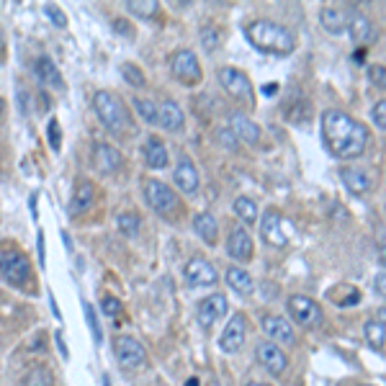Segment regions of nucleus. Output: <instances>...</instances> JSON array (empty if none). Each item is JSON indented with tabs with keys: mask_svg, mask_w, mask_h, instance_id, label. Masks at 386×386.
Instances as JSON below:
<instances>
[{
	"mask_svg": "<svg viewBox=\"0 0 386 386\" xmlns=\"http://www.w3.org/2000/svg\"><path fill=\"white\" fill-rule=\"evenodd\" d=\"M157 124H160L165 132H180L183 124H186L183 108H180L173 98H165L163 104L157 106Z\"/></svg>",
	"mask_w": 386,
	"mask_h": 386,
	"instance_id": "412c9836",
	"label": "nucleus"
},
{
	"mask_svg": "<svg viewBox=\"0 0 386 386\" xmlns=\"http://www.w3.org/2000/svg\"><path fill=\"white\" fill-rule=\"evenodd\" d=\"M113 353H116V361L124 371H139L147 366V350L139 340H134L129 335H119L113 340Z\"/></svg>",
	"mask_w": 386,
	"mask_h": 386,
	"instance_id": "423d86ee",
	"label": "nucleus"
},
{
	"mask_svg": "<svg viewBox=\"0 0 386 386\" xmlns=\"http://www.w3.org/2000/svg\"><path fill=\"white\" fill-rule=\"evenodd\" d=\"M193 230H196V235H199L206 245H216V237H219V224H216L214 214H208V211L196 214V219H193Z\"/></svg>",
	"mask_w": 386,
	"mask_h": 386,
	"instance_id": "393cba45",
	"label": "nucleus"
},
{
	"mask_svg": "<svg viewBox=\"0 0 386 386\" xmlns=\"http://www.w3.org/2000/svg\"><path fill=\"white\" fill-rule=\"evenodd\" d=\"M376 322H379L381 330H384V335H386V306H384V309H379V312H376Z\"/></svg>",
	"mask_w": 386,
	"mask_h": 386,
	"instance_id": "09e8293b",
	"label": "nucleus"
},
{
	"mask_svg": "<svg viewBox=\"0 0 386 386\" xmlns=\"http://www.w3.org/2000/svg\"><path fill=\"white\" fill-rule=\"evenodd\" d=\"M113 29L119 31V34H127V37H134V31L129 29V21H124V18H116V21H113Z\"/></svg>",
	"mask_w": 386,
	"mask_h": 386,
	"instance_id": "c03bdc74",
	"label": "nucleus"
},
{
	"mask_svg": "<svg viewBox=\"0 0 386 386\" xmlns=\"http://www.w3.org/2000/svg\"><path fill=\"white\" fill-rule=\"evenodd\" d=\"M320 18L325 31H330V34L348 31V11H342V8H322Z\"/></svg>",
	"mask_w": 386,
	"mask_h": 386,
	"instance_id": "bb28decb",
	"label": "nucleus"
},
{
	"mask_svg": "<svg viewBox=\"0 0 386 386\" xmlns=\"http://www.w3.org/2000/svg\"><path fill=\"white\" fill-rule=\"evenodd\" d=\"M173 180L180 188V193H186V196H193V193L199 191V170H196L191 157L180 155L178 165L173 168Z\"/></svg>",
	"mask_w": 386,
	"mask_h": 386,
	"instance_id": "f3484780",
	"label": "nucleus"
},
{
	"mask_svg": "<svg viewBox=\"0 0 386 386\" xmlns=\"http://www.w3.org/2000/svg\"><path fill=\"white\" fill-rule=\"evenodd\" d=\"M104 386H111V379H108V376H104Z\"/></svg>",
	"mask_w": 386,
	"mask_h": 386,
	"instance_id": "6e6d98bb",
	"label": "nucleus"
},
{
	"mask_svg": "<svg viewBox=\"0 0 386 386\" xmlns=\"http://www.w3.org/2000/svg\"><path fill=\"white\" fill-rule=\"evenodd\" d=\"M245 37L250 39V44H253L255 49L268 54H289L294 52V46H297L294 31H289L286 26H281V23L268 21V18H258V21L247 23Z\"/></svg>",
	"mask_w": 386,
	"mask_h": 386,
	"instance_id": "f03ea898",
	"label": "nucleus"
},
{
	"mask_svg": "<svg viewBox=\"0 0 386 386\" xmlns=\"http://www.w3.org/2000/svg\"><path fill=\"white\" fill-rule=\"evenodd\" d=\"M183 278L191 289H204V286H214L219 281L214 263H208L206 258H191L183 268Z\"/></svg>",
	"mask_w": 386,
	"mask_h": 386,
	"instance_id": "9b49d317",
	"label": "nucleus"
},
{
	"mask_svg": "<svg viewBox=\"0 0 386 386\" xmlns=\"http://www.w3.org/2000/svg\"><path fill=\"white\" fill-rule=\"evenodd\" d=\"M245 386H268V384H260V381H250V384H245Z\"/></svg>",
	"mask_w": 386,
	"mask_h": 386,
	"instance_id": "864d4df0",
	"label": "nucleus"
},
{
	"mask_svg": "<svg viewBox=\"0 0 386 386\" xmlns=\"http://www.w3.org/2000/svg\"><path fill=\"white\" fill-rule=\"evenodd\" d=\"M44 13L49 15V18H52V21H54V26H60V29H62V26H65V23H67L65 13H62V11H60V8H57V6H46V8H44Z\"/></svg>",
	"mask_w": 386,
	"mask_h": 386,
	"instance_id": "79ce46f5",
	"label": "nucleus"
},
{
	"mask_svg": "<svg viewBox=\"0 0 386 386\" xmlns=\"http://www.w3.org/2000/svg\"><path fill=\"white\" fill-rule=\"evenodd\" d=\"M260 232H263V239L273 247H286L294 239V222L286 219L281 211L275 208H268L263 222H260Z\"/></svg>",
	"mask_w": 386,
	"mask_h": 386,
	"instance_id": "39448f33",
	"label": "nucleus"
},
{
	"mask_svg": "<svg viewBox=\"0 0 386 386\" xmlns=\"http://www.w3.org/2000/svg\"><path fill=\"white\" fill-rule=\"evenodd\" d=\"M82 309H85V320H88V327H90V332H93V340L101 342V327H98V317H96V309L85 301L82 304Z\"/></svg>",
	"mask_w": 386,
	"mask_h": 386,
	"instance_id": "e433bc0d",
	"label": "nucleus"
},
{
	"mask_svg": "<svg viewBox=\"0 0 386 386\" xmlns=\"http://www.w3.org/2000/svg\"><path fill=\"white\" fill-rule=\"evenodd\" d=\"M201 39H204V46H208V49H216V46H219V34H216L211 26H204V29H201Z\"/></svg>",
	"mask_w": 386,
	"mask_h": 386,
	"instance_id": "a19ab883",
	"label": "nucleus"
},
{
	"mask_svg": "<svg viewBox=\"0 0 386 386\" xmlns=\"http://www.w3.org/2000/svg\"><path fill=\"white\" fill-rule=\"evenodd\" d=\"M379 260H381V266L386 268V245H381V250H379Z\"/></svg>",
	"mask_w": 386,
	"mask_h": 386,
	"instance_id": "8fccbe9b",
	"label": "nucleus"
},
{
	"mask_svg": "<svg viewBox=\"0 0 386 386\" xmlns=\"http://www.w3.org/2000/svg\"><path fill=\"white\" fill-rule=\"evenodd\" d=\"M6 52V37H3V31H0V57Z\"/></svg>",
	"mask_w": 386,
	"mask_h": 386,
	"instance_id": "3c124183",
	"label": "nucleus"
},
{
	"mask_svg": "<svg viewBox=\"0 0 386 386\" xmlns=\"http://www.w3.org/2000/svg\"><path fill=\"white\" fill-rule=\"evenodd\" d=\"M216 77H219V85L224 88L227 96L237 98V101H242V104H247V106L255 104L253 82H250V77H247L242 70H235V67H222V70L216 73Z\"/></svg>",
	"mask_w": 386,
	"mask_h": 386,
	"instance_id": "0eeeda50",
	"label": "nucleus"
},
{
	"mask_svg": "<svg viewBox=\"0 0 386 386\" xmlns=\"http://www.w3.org/2000/svg\"><path fill=\"white\" fill-rule=\"evenodd\" d=\"M368 77H371V82L376 85V88L386 90V67L384 65H371V70H368Z\"/></svg>",
	"mask_w": 386,
	"mask_h": 386,
	"instance_id": "58836bf2",
	"label": "nucleus"
},
{
	"mask_svg": "<svg viewBox=\"0 0 386 386\" xmlns=\"http://www.w3.org/2000/svg\"><path fill=\"white\" fill-rule=\"evenodd\" d=\"M253 237H250V232L242 230V227H235L230 232V239H227V253L230 258L239 260V263H247V260H253Z\"/></svg>",
	"mask_w": 386,
	"mask_h": 386,
	"instance_id": "a211bd4d",
	"label": "nucleus"
},
{
	"mask_svg": "<svg viewBox=\"0 0 386 386\" xmlns=\"http://www.w3.org/2000/svg\"><path fill=\"white\" fill-rule=\"evenodd\" d=\"M371 116H373V124H376L381 132H386V101H379V104L373 106Z\"/></svg>",
	"mask_w": 386,
	"mask_h": 386,
	"instance_id": "ea45409f",
	"label": "nucleus"
},
{
	"mask_svg": "<svg viewBox=\"0 0 386 386\" xmlns=\"http://www.w3.org/2000/svg\"><path fill=\"white\" fill-rule=\"evenodd\" d=\"M227 309H230V301H227V297H222V294H211V297L201 299L199 306H196L199 325L208 330L216 320H222L224 314H227Z\"/></svg>",
	"mask_w": 386,
	"mask_h": 386,
	"instance_id": "dca6fc26",
	"label": "nucleus"
},
{
	"mask_svg": "<svg viewBox=\"0 0 386 386\" xmlns=\"http://www.w3.org/2000/svg\"><path fill=\"white\" fill-rule=\"evenodd\" d=\"M366 332V340H368V345H371L373 350H384V342H386V335L384 330H381V325L376 320H368L363 327Z\"/></svg>",
	"mask_w": 386,
	"mask_h": 386,
	"instance_id": "2f4dec72",
	"label": "nucleus"
},
{
	"mask_svg": "<svg viewBox=\"0 0 386 386\" xmlns=\"http://www.w3.org/2000/svg\"><path fill=\"white\" fill-rule=\"evenodd\" d=\"M0 275H3V281L11 283V286H26L31 278L29 258L23 253H15V250L0 253Z\"/></svg>",
	"mask_w": 386,
	"mask_h": 386,
	"instance_id": "6e6552de",
	"label": "nucleus"
},
{
	"mask_svg": "<svg viewBox=\"0 0 386 386\" xmlns=\"http://www.w3.org/2000/svg\"><path fill=\"white\" fill-rule=\"evenodd\" d=\"M376 291H379L381 297L386 299V273H379V275H376Z\"/></svg>",
	"mask_w": 386,
	"mask_h": 386,
	"instance_id": "49530a36",
	"label": "nucleus"
},
{
	"mask_svg": "<svg viewBox=\"0 0 386 386\" xmlns=\"http://www.w3.org/2000/svg\"><path fill=\"white\" fill-rule=\"evenodd\" d=\"M216 142L227 149H237V139H235V134H232L230 127H219L216 129Z\"/></svg>",
	"mask_w": 386,
	"mask_h": 386,
	"instance_id": "4c0bfd02",
	"label": "nucleus"
},
{
	"mask_svg": "<svg viewBox=\"0 0 386 386\" xmlns=\"http://www.w3.org/2000/svg\"><path fill=\"white\" fill-rule=\"evenodd\" d=\"M289 312H291V317H294L301 327H306V330L322 325V306L309 297H301V294L289 297Z\"/></svg>",
	"mask_w": 386,
	"mask_h": 386,
	"instance_id": "1a4fd4ad",
	"label": "nucleus"
},
{
	"mask_svg": "<svg viewBox=\"0 0 386 386\" xmlns=\"http://www.w3.org/2000/svg\"><path fill=\"white\" fill-rule=\"evenodd\" d=\"M348 31L356 44H368L376 37L373 21L366 13H361V11H348Z\"/></svg>",
	"mask_w": 386,
	"mask_h": 386,
	"instance_id": "6ab92c4d",
	"label": "nucleus"
},
{
	"mask_svg": "<svg viewBox=\"0 0 386 386\" xmlns=\"http://www.w3.org/2000/svg\"><path fill=\"white\" fill-rule=\"evenodd\" d=\"M186 386H199V381H196V379H188V384Z\"/></svg>",
	"mask_w": 386,
	"mask_h": 386,
	"instance_id": "5fc2aeb1",
	"label": "nucleus"
},
{
	"mask_svg": "<svg viewBox=\"0 0 386 386\" xmlns=\"http://www.w3.org/2000/svg\"><path fill=\"white\" fill-rule=\"evenodd\" d=\"M54 340H57V348H60L62 358H65V361H67V358H70V353H67V345H65V340H62V335L57 332V335H54Z\"/></svg>",
	"mask_w": 386,
	"mask_h": 386,
	"instance_id": "de8ad7c7",
	"label": "nucleus"
},
{
	"mask_svg": "<svg viewBox=\"0 0 386 386\" xmlns=\"http://www.w3.org/2000/svg\"><path fill=\"white\" fill-rule=\"evenodd\" d=\"M3 108H6V104H3V98H0V116H3Z\"/></svg>",
	"mask_w": 386,
	"mask_h": 386,
	"instance_id": "4d7b16f0",
	"label": "nucleus"
},
{
	"mask_svg": "<svg viewBox=\"0 0 386 386\" xmlns=\"http://www.w3.org/2000/svg\"><path fill=\"white\" fill-rule=\"evenodd\" d=\"M322 137H325L327 152L337 160H353L366 152L368 144V129L345 111L330 108L322 113Z\"/></svg>",
	"mask_w": 386,
	"mask_h": 386,
	"instance_id": "f257e3e1",
	"label": "nucleus"
},
{
	"mask_svg": "<svg viewBox=\"0 0 386 386\" xmlns=\"http://www.w3.org/2000/svg\"><path fill=\"white\" fill-rule=\"evenodd\" d=\"M34 73H37L39 82L44 85V88L49 90H65V80H62V73L57 70V65H54L49 57H37V62H34Z\"/></svg>",
	"mask_w": 386,
	"mask_h": 386,
	"instance_id": "4be33fe9",
	"label": "nucleus"
},
{
	"mask_svg": "<svg viewBox=\"0 0 386 386\" xmlns=\"http://www.w3.org/2000/svg\"><path fill=\"white\" fill-rule=\"evenodd\" d=\"M170 73L186 85H196L201 80V65L193 49H178L170 54Z\"/></svg>",
	"mask_w": 386,
	"mask_h": 386,
	"instance_id": "9d476101",
	"label": "nucleus"
},
{
	"mask_svg": "<svg viewBox=\"0 0 386 386\" xmlns=\"http://www.w3.org/2000/svg\"><path fill=\"white\" fill-rule=\"evenodd\" d=\"M23 386H54V373L46 366H31L23 376Z\"/></svg>",
	"mask_w": 386,
	"mask_h": 386,
	"instance_id": "c756f323",
	"label": "nucleus"
},
{
	"mask_svg": "<svg viewBox=\"0 0 386 386\" xmlns=\"http://www.w3.org/2000/svg\"><path fill=\"white\" fill-rule=\"evenodd\" d=\"M235 214L239 216V222L242 224H255V219H258V204H255V199H250V196H239V199H235Z\"/></svg>",
	"mask_w": 386,
	"mask_h": 386,
	"instance_id": "c85d7f7f",
	"label": "nucleus"
},
{
	"mask_svg": "<svg viewBox=\"0 0 386 386\" xmlns=\"http://www.w3.org/2000/svg\"><path fill=\"white\" fill-rule=\"evenodd\" d=\"M129 13L139 15V18H149V15L157 13V3L155 0H127Z\"/></svg>",
	"mask_w": 386,
	"mask_h": 386,
	"instance_id": "72a5a7b5",
	"label": "nucleus"
},
{
	"mask_svg": "<svg viewBox=\"0 0 386 386\" xmlns=\"http://www.w3.org/2000/svg\"><path fill=\"white\" fill-rule=\"evenodd\" d=\"M101 312L106 314V317H119L121 312H124V304H121L119 299L116 297H104L101 299Z\"/></svg>",
	"mask_w": 386,
	"mask_h": 386,
	"instance_id": "c9c22d12",
	"label": "nucleus"
},
{
	"mask_svg": "<svg viewBox=\"0 0 386 386\" xmlns=\"http://www.w3.org/2000/svg\"><path fill=\"white\" fill-rule=\"evenodd\" d=\"M93 201H96V186L90 180H82V183H77L73 199H70V214L77 216L82 211H88L93 206Z\"/></svg>",
	"mask_w": 386,
	"mask_h": 386,
	"instance_id": "b1692460",
	"label": "nucleus"
},
{
	"mask_svg": "<svg viewBox=\"0 0 386 386\" xmlns=\"http://www.w3.org/2000/svg\"><path fill=\"white\" fill-rule=\"evenodd\" d=\"M37 247H39V260H42V268H44V232L37 235Z\"/></svg>",
	"mask_w": 386,
	"mask_h": 386,
	"instance_id": "a18cd8bd",
	"label": "nucleus"
},
{
	"mask_svg": "<svg viewBox=\"0 0 386 386\" xmlns=\"http://www.w3.org/2000/svg\"><path fill=\"white\" fill-rule=\"evenodd\" d=\"M93 108H96L101 124L111 134L134 132V119L129 113V106H124V101L111 90H98L96 98H93Z\"/></svg>",
	"mask_w": 386,
	"mask_h": 386,
	"instance_id": "7ed1b4c3",
	"label": "nucleus"
},
{
	"mask_svg": "<svg viewBox=\"0 0 386 386\" xmlns=\"http://www.w3.org/2000/svg\"><path fill=\"white\" fill-rule=\"evenodd\" d=\"M116 224H119L121 235H127V237H137L142 230V219H139V214H134V211H121Z\"/></svg>",
	"mask_w": 386,
	"mask_h": 386,
	"instance_id": "7c9ffc66",
	"label": "nucleus"
},
{
	"mask_svg": "<svg viewBox=\"0 0 386 386\" xmlns=\"http://www.w3.org/2000/svg\"><path fill=\"white\" fill-rule=\"evenodd\" d=\"M227 286H230L232 291H237V294H253V278H250V273H247L245 268L239 266H230L227 268Z\"/></svg>",
	"mask_w": 386,
	"mask_h": 386,
	"instance_id": "cd10ccee",
	"label": "nucleus"
},
{
	"mask_svg": "<svg viewBox=\"0 0 386 386\" xmlns=\"http://www.w3.org/2000/svg\"><path fill=\"white\" fill-rule=\"evenodd\" d=\"M245 337H247V317L242 312H237L232 314V320L224 327L219 345H222L224 353H239L242 345H245Z\"/></svg>",
	"mask_w": 386,
	"mask_h": 386,
	"instance_id": "4468645a",
	"label": "nucleus"
},
{
	"mask_svg": "<svg viewBox=\"0 0 386 386\" xmlns=\"http://www.w3.org/2000/svg\"><path fill=\"white\" fill-rule=\"evenodd\" d=\"M168 160H170V155H168L165 142L160 137H147L144 139V163L152 170H163V168H168Z\"/></svg>",
	"mask_w": 386,
	"mask_h": 386,
	"instance_id": "5701e85b",
	"label": "nucleus"
},
{
	"mask_svg": "<svg viewBox=\"0 0 386 386\" xmlns=\"http://www.w3.org/2000/svg\"><path fill=\"white\" fill-rule=\"evenodd\" d=\"M62 239H65V245H67V250H73V242H70V237H67L65 232H62Z\"/></svg>",
	"mask_w": 386,
	"mask_h": 386,
	"instance_id": "603ef678",
	"label": "nucleus"
},
{
	"mask_svg": "<svg viewBox=\"0 0 386 386\" xmlns=\"http://www.w3.org/2000/svg\"><path fill=\"white\" fill-rule=\"evenodd\" d=\"M255 358H258V363L263 366L268 373H273V376H283L286 368H289L286 353L270 340H260L258 345H255Z\"/></svg>",
	"mask_w": 386,
	"mask_h": 386,
	"instance_id": "f8f14e48",
	"label": "nucleus"
},
{
	"mask_svg": "<svg viewBox=\"0 0 386 386\" xmlns=\"http://www.w3.org/2000/svg\"><path fill=\"white\" fill-rule=\"evenodd\" d=\"M49 142H52L54 149H60V124L57 121H49Z\"/></svg>",
	"mask_w": 386,
	"mask_h": 386,
	"instance_id": "37998d69",
	"label": "nucleus"
},
{
	"mask_svg": "<svg viewBox=\"0 0 386 386\" xmlns=\"http://www.w3.org/2000/svg\"><path fill=\"white\" fill-rule=\"evenodd\" d=\"M142 191H144V199H147L149 208L160 216H175L180 208V201L175 196L170 186H165L163 180L147 178L142 180Z\"/></svg>",
	"mask_w": 386,
	"mask_h": 386,
	"instance_id": "20e7f679",
	"label": "nucleus"
},
{
	"mask_svg": "<svg viewBox=\"0 0 386 386\" xmlns=\"http://www.w3.org/2000/svg\"><path fill=\"white\" fill-rule=\"evenodd\" d=\"M263 332H266L268 340L275 342L278 348H281V345H286V348H294V345H297L294 327L289 325V320H283V317H273V314L263 317Z\"/></svg>",
	"mask_w": 386,
	"mask_h": 386,
	"instance_id": "2eb2a0df",
	"label": "nucleus"
},
{
	"mask_svg": "<svg viewBox=\"0 0 386 386\" xmlns=\"http://www.w3.org/2000/svg\"><path fill=\"white\" fill-rule=\"evenodd\" d=\"M134 108L139 113L142 119L147 121V124H157V106L147 98H134Z\"/></svg>",
	"mask_w": 386,
	"mask_h": 386,
	"instance_id": "f704fd0d",
	"label": "nucleus"
},
{
	"mask_svg": "<svg viewBox=\"0 0 386 386\" xmlns=\"http://www.w3.org/2000/svg\"><path fill=\"white\" fill-rule=\"evenodd\" d=\"M119 73H121V77H124V80L132 85V88H144V85H147V80H144V73H142L137 65H132V62H124V65L119 67Z\"/></svg>",
	"mask_w": 386,
	"mask_h": 386,
	"instance_id": "473e14b6",
	"label": "nucleus"
},
{
	"mask_svg": "<svg viewBox=\"0 0 386 386\" xmlns=\"http://www.w3.org/2000/svg\"><path fill=\"white\" fill-rule=\"evenodd\" d=\"M230 129H232V134H235V139L247 144V147H253V144L260 142V127L253 119H247L245 113H232Z\"/></svg>",
	"mask_w": 386,
	"mask_h": 386,
	"instance_id": "aec40b11",
	"label": "nucleus"
},
{
	"mask_svg": "<svg viewBox=\"0 0 386 386\" xmlns=\"http://www.w3.org/2000/svg\"><path fill=\"white\" fill-rule=\"evenodd\" d=\"M90 165H93L98 173L111 175V173H119L121 168H124V155H121L116 147L106 144V142H96L93 149H90Z\"/></svg>",
	"mask_w": 386,
	"mask_h": 386,
	"instance_id": "ddd939ff",
	"label": "nucleus"
},
{
	"mask_svg": "<svg viewBox=\"0 0 386 386\" xmlns=\"http://www.w3.org/2000/svg\"><path fill=\"white\" fill-rule=\"evenodd\" d=\"M340 178H342V183H345V188H348L350 193H356V196H363V193L371 188L368 173L361 170V168H342Z\"/></svg>",
	"mask_w": 386,
	"mask_h": 386,
	"instance_id": "a878e982",
	"label": "nucleus"
}]
</instances>
